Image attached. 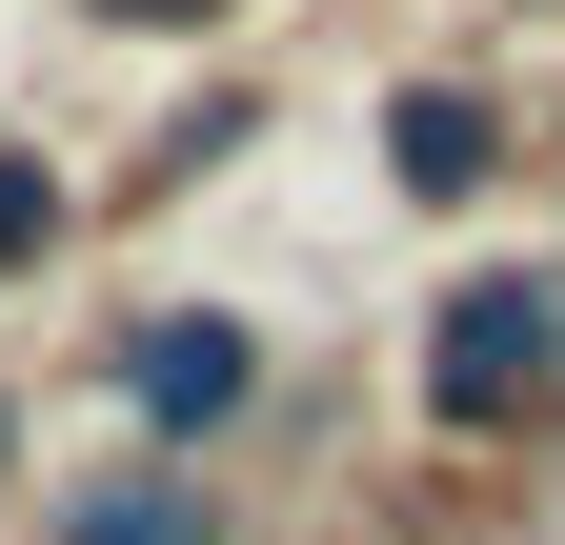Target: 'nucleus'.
Returning a JSON list of instances; mask_svg holds the SVG:
<instances>
[{"mask_svg":"<svg viewBox=\"0 0 565 545\" xmlns=\"http://www.w3.org/2000/svg\"><path fill=\"white\" fill-rule=\"evenodd\" d=\"M424 404H445V425H525V404H565V284H525V263L445 284V323H424Z\"/></svg>","mask_w":565,"mask_h":545,"instance_id":"nucleus-1","label":"nucleus"},{"mask_svg":"<svg viewBox=\"0 0 565 545\" xmlns=\"http://www.w3.org/2000/svg\"><path fill=\"white\" fill-rule=\"evenodd\" d=\"M121 404H141L162 464H182V445H223L243 404H263V344H243L223 303H202V323H121Z\"/></svg>","mask_w":565,"mask_h":545,"instance_id":"nucleus-2","label":"nucleus"},{"mask_svg":"<svg viewBox=\"0 0 565 545\" xmlns=\"http://www.w3.org/2000/svg\"><path fill=\"white\" fill-rule=\"evenodd\" d=\"M41 545H223V485L202 464H102V485H61Z\"/></svg>","mask_w":565,"mask_h":545,"instance_id":"nucleus-3","label":"nucleus"},{"mask_svg":"<svg viewBox=\"0 0 565 545\" xmlns=\"http://www.w3.org/2000/svg\"><path fill=\"white\" fill-rule=\"evenodd\" d=\"M484 162H505V142H484V101H465V82H445V101H404V182H424V202H465Z\"/></svg>","mask_w":565,"mask_h":545,"instance_id":"nucleus-4","label":"nucleus"},{"mask_svg":"<svg viewBox=\"0 0 565 545\" xmlns=\"http://www.w3.org/2000/svg\"><path fill=\"white\" fill-rule=\"evenodd\" d=\"M41 243H61V182H41L21 142H0V284H21V263H41Z\"/></svg>","mask_w":565,"mask_h":545,"instance_id":"nucleus-5","label":"nucleus"},{"mask_svg":"<svg viewBox=\"0 0 565 545\" xmlns=\"http://www.w3.org/2000/svg\"><path fill=\"white\" fill-rule=\"evenodd\" d=\"M102 21H223V0H102Z\"/></svg>","mask_w":565,"mask_h":545,"instance_id":"nucleus-6","label":"nucleus"},{"mask_svg":"<svg viewBox=\"0 0 565 545\" xmlns=\"http://www.w3.org/2000/svg\"><path fill=\"white\" fill-rule=\"evenodd\" d=\"M0 445H21V404H0Z\"/></svg>","mask_w":565,"mask_h":545,"instance_id":"nucleus-7","label":"nucleus"}]
</instances>
